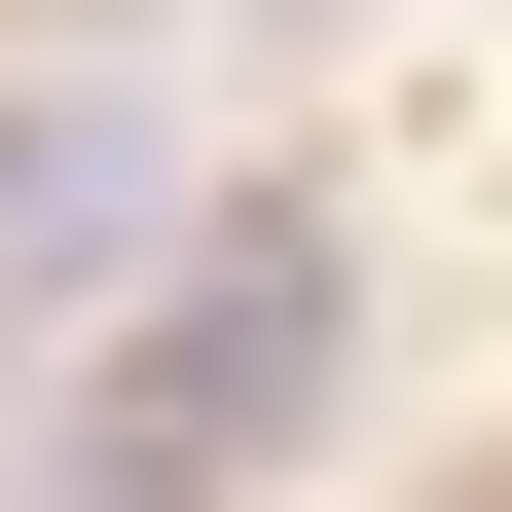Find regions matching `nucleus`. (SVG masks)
<instances>
[{
	"label": "nucleus",
	"instance_id": "obj_2",
	"mask_svg": "<svg viewBox=\"0 0 512 512\" xmlns=\"http://www.w3.org/2000/svg\"><path fill=\"white\" fill-rule=\"evenodd\" d=\"M183 220V110L147 74H0V256H147Z\"/></svg>",
	"mask_w": 512,
	"mask_h": 512
},
{
	"label": "nucleus",
	"instance_id": "obj_1",
	"mask_svg": "<svg viewBox=\"0 0 512 512\" xmlns=\"http://www.w3.org/2000/svg\"><path fill=\"white\" fill-rule=\"evenodd\" d=\"M330 330H366L330 256H293V220H220V256H183V293H147V366H110V403H74V512H183V476H256V439L330 403Z\"/></svg>",
	"mask_w": 512,
	"mask_h": 512
},
{
	"label": "nucleus",
	"instance_id": "obj_3",
	"mask_svg": "<svg viewBox=\"0 0 512 512\" xmlns=\"http://www.w3.org/2000/svg\"><path fill=\"white\" fill-rule=\"evenodd\" d=\"M439 512H476V476H439Z\"/></svg>",
	"mask_w": 512,
	"mask_h": 512
}]
</instances>
